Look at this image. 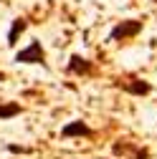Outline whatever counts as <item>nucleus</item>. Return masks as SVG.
Returning a JSON list of instances; mask_svg holds the SVG:
<instances>
[{
	"label": "nucleus",
	"mask_w": 157,
	"mask_h": 159,
	"mask_svg": "<svg viewBox=\"0 0 157 159\" xmlns=\"http://www.w3.org/2000/svg\"><path fill=\"white\" fill-rule=\"evenodd\" d=\"M61 136L64 139H71V136H94V129L86 124V121H81V119H76V121H69L64 129H61Z\"/></svg>",
	"instance_id": "nucleus-3"
},
{
	"label": "nucleus",
	"mask_w": 157,
	"mask_h": 159,
	"mask_svg": "<svg viewBox=\"0 0 157 159\" xmlns=\"http://www.w3.org/2000/svg\"><path fill=\"white\" fill-rule=\"evenodd\" d=\"M127 93H134V96H147L150 91H152V86L147 84V81H140V78H129L127 84H119Z\"/></svg>",
	"instance_id": "nucleus-5"
},
{
	"label": "nucleus",
	"mask_w": 157,
	"mask_h": 159,
	"mask_svg": "<svg viewBox=\"0 0 157 159\" xmlns=\"http://www.w3.org/2000/svg\"><path fill=\"white\" fill-rule=\"evenodd\" d=\"M15 63H41V66H46V51H43L41 41H31L26 48L18 51Z\"/></svg>",
	"instance_id": "nucleus-1"
},
{
	"label": "nucleus",
	"mask_w": 157,
	"mask_h": 159,
	"mask_svg": "<svg viewBox=\"0 0 157 159\" xmlns=\"http://www.w3.org/2000/svg\"><path fill=\"white\" fill-rule=\"evenodd\" d=\"M142 30V20H122L109 30V41H127Z\"/></svg>",
	"instance_id": "nucleus-2"
},
{
	"label": "nucleus",
	"mask_w": 157,
	"mask_h": 159,
	"mask_svg": "<svg viewBox=\"0 0 157 159\" xmlns=\"http://www.w3.org/2000/svg\"><path fill=\"white\" fill-rule=\"evenodd\" d=\"M26 28H28V20L15 18V20L10 23V30H8V46H15V43H18V35H21Z\"/></svg>",
	"instance_id": "nucleus-6"
},
{
	"label": "nucleus",
	"mask_w": 157,
	"mask_h": 159,
	"mask_svg": "<svg viewBox=\"0 0 157 159\" xmlns=\"http://www.w3.org/2000/svg\"><path fill=\"white\" fill-rule=\"evenodd\" d=\"M23 109H21V104H15V101H10V104H0V119H13V116H18Z\"/></svg>",
	"instance_id": "nucleus-7"
},
{
	"label": "nucleus",
	"mask_w": 157,
	"mask_h": 159,
	"mask_svg": "<svg viewBox=\"0 0 157 159\" xmlns=\"http://www.w3.org/2000/svg\"><path fill=\"white\" fill-rule=\"evenodd\" d=\"M91 71H94V63L89 61V58L78 56V53H74L69 58V73H74V76H89Z\"/></svg>",
	"instance_id": "nucleus-4"
}]
</instances>
